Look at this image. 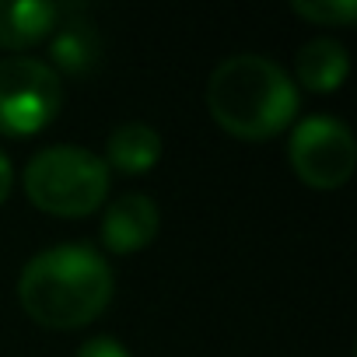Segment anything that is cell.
<instances>
[{
	"instance_id": "obj_4",
	"label": "cell",
	"mask_w": 357,
	"mask_h": 357,
	"mask_svg": "<svg viewBox=\"0 0 357 357\" xmlns=\"http://www.w3.org/2000/svg\"><path fill=\"white\" fill-rule=\"evenodd\" d=\"M63 105L60 74L32 56L0 60V137L43 133Z\"/></svg>"
},
{
	"instance_id": "obj_2",
	"label": "cell",
	"mask_w": 357,
	"mask_h": 357,
	"mask_svg": "<svg viewBox=\"0 0 357 357\" xmlns=\"http://www.w3.org/2000/svg\"><path fill=\"white\" fill-rule=\"evenodd\" d=\"M207 109L214 123L238 140H270L294 123V81L259 53H238L214 67L207 81Z\"/></svg>"
},
{
	"instance_id": "obj_6",
	"label": "cell",
	"mask_w": 357,
	"mask_h": 357,
	"mask_svg": "<svg viewBox=\"0 0 357 357\" xmlns=\"http://www.w3.org/2000/svg\"><path fill=\"white\" fill-rule=\"evenodd\" d=\"M161 228V211L147 193H123L105 207L102 218V245L116 256H133L154 242Z\"/></svg>"
},
{
	"instance_id": "obj_13",
	"label": "cell",
	"mask_w": 357,
	"mask_h": 357,
	"mask_svg": "<svg viewBox=\"0 0 357 357\" xmlns=\"http://www.w3.org/2000/svg\"><path fill=\"white\" fill-rule=\"evenodd\" d=\"M11 190H15V165L4 151H0V204L11 197Z\"/></svg>"
},
{
	"instance_id": "obj_8",
	"label": "cell",
	"mask_w": 357,
	"mask_h": 357,
	"mask_svg": "<svg viewBox=\"0 0 357 357\" xmlns=\"http://www.w3.org/2000/svg\"><path fill=\"white\" fill-rule=\"evenodd\" d=\"M294 74H298L301 88H308L315 95H329V91H336L347 81L350 56H347V50L336 39H312V43H305L298 50Z\"/></svg>"
},
{
	"instance_id": "obj_3",
	"label": "cell",
	"mask_w": 357,
	"mask_h": 357,
	"mask_svg": "<svg viewBox=\"0 0 357 357\" xmlns=\"http://www.w3.org/2000/svg\"><path fill=\"white\" fill-rule=\"evenodd\" d=\"M25 197L43 214L88 218L109 197V168L88 147L74 144L46 147L25 168Z\"/></svg>"
},
{
	"instance_id": "obj_9",
	"label": "cell",
	"mask_w": 357,
	"mask_h": 357,
	"mask_svg": "<svg viewBox=\"0 0 357 357\" xmlns=\"http://www.w3.org/2000/svg\"><path fill=\"white\" fill-rule=\"evenodd\" d=\"M161 158V133L147 123H123L105 144V168L123 175H147Z\"/></svg>"
},
{
	"instance_id": "obj_11",
	"label": "cell",
	"mask_w": 357,
	"mask_h": 357,
	"mask_svg": "<svg viewBox=\"0 0 357 357\" xmlns=\"http://www.w3.org/2000/svg\"><path fill=\"white\" fill-rule=\"evenodd\" d=\"M291 11L312 25H350L357 18L354 0H291Z\"/></svg>"
},
{
	"instance_id": "obj_12",
	"label": "cell",
	"mask_w": 357,
	"mask_h": 357,
	"mask_svg": "<svg viewBox=\"0 0 357 357\" xmlns=\"http://www.w3.org/2000/svg\"><path fill=\"white\" fill-rule=\"evenodd\" d=\"M74 357H130V350L116 336H91L77 347Z\"/></svg>"
},
{
	"instance_id": "obj_7",
	"label": "cell",
	"mask_w": 357,
	"mask_h": 357,
	"mask_svg": "<svg viewBox=\"0 0 357 357\" xmlns=\"http://www.w3.org/2000/svg\"><path fill=\"white\" fill-rule=\"evenodd\" d=\"M60 25L56 4H39V0H0V50H32L43 39H50Z\"/></svg>"
},
{
	"instance_id": "obj_10",
	"label": "cell",
	"mask_w": 357,
	"mask_h": 357,
	"mask_svg": "<svg viewBox=\"0 0 357 357\" xmlns=\"http://www.w3.org/2000/svg\"><path fill=\"white\" fill-rule=\"evenodd\" d=\"M53 63L70 74H84L98 63V36L88 22H67L53 36ZM53 67V70H56Z\"/></svg>"
},
{
	"instance_id": "obj_1",
	"label": "cell",
	"mask_w": 357,
	"mask_h": 357,
	"mask_svg": "<svg viewBox=\"0 0 357 357\" xmlns=\"http://www.w3.org/2000/svg\"><path fill=\"white\" fill-rule=\"evenodd\" d=\"M112 287V266L98 249L63 242L25 263L18 301L25 315L46 329H81L109 308Z\"/></svg>"
},
{
	"instance_id": "obj_5",
	"label": "cell",
	"mask_w": 357,
	"mask_h": 357,
	"mask_svg": "<svg viewBox=\"0 0 357 357\" xmlns=\"http://www.w3.org/2000/svg\"><path fill=\"white\" fill-rule=\"evenodd\" d=\"M291 168L312 190H340L354 175L357 144L354 133L333 116H308L294 126L287 147Z\"/></svg>"
}]
</instances>
